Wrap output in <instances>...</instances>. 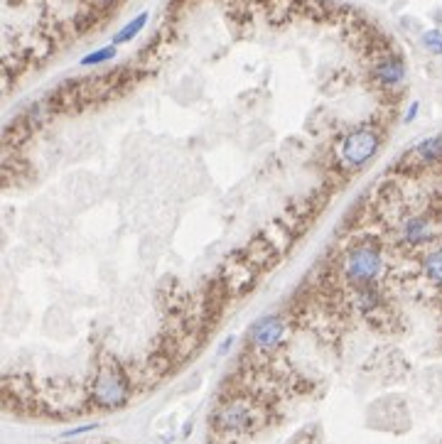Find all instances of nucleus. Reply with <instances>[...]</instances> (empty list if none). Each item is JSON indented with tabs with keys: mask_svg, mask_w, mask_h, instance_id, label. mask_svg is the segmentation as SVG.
Instances as JSON below:
<instances>
[{
	"mask_svg": "<svg viewBox=\"0 0 442 444\" xmlns=\"http://www.w3.org/2000/svg\"><path fill=\"white\" fill-rule=\"evenodd\" d=\"M148 23V15H141V18H136L131 25H126V30H121V32L116 35V42H131L133 37H136L138 32H141L143 28H145Z\"/></svg>",
	"mask_w": 442,
	"mask_h": 444,
	"instance_id": "9b49d317",
	"label": "nucleus"
},
{
	"mask_svg": "<svg viewBox=\"0 0 442 444\" xmlns=\"http://www.w3.org/2000/svg\"><path fill=\"white\" fill-rule=\"evenodd\" d=\"M383 253L376 236H359L339 258V275L352 287L376 285L383 272Z\"/></svg>",
	"mask_w": 442,
	"mask_h": 444,
	"instance_id": "7ed1b4c3",
	"label": "nucleus"
},
{
	"mask_svg": "<svg viewBox=\"0 0 442 444\" xmlns=\"http://www.w3.org/2000/svg\"><path fill=\"white\" fill-rule=\"evenodd\" d=\"M263 410L258 407L256 397L231 393L224 395L221 402L212 412V430L219 440L236 442L239 437H246L263 425Z\"/></svg>",
	"mask_w": 442,
	"mask_h": 444,
	"instance_id": "f03ea898",
	"label": "nucleus"
},
{
	"mask_svg": "<svg viewBox=\"0 0 442 444\" xmlns=\"http://www.w3.org/2000/svg\"><path fill=\"white\" fill-rule=\"evenodd\" d=\"M231 344H234V337H229V339H226V342H224V346H221V349H219V354H226V351L231 349Z\"/></svg>",
	"mask_w": 442,
	"mask_h": 444,
	"instance_id": "2eb2a0df",
	"label": "nucleus"
},
{
	"mask_svg": "<svg viewBox=\"0 0 442 444\" xmlns=\"http://www.w3.org/2000/svg\"><path fill=\"white\" fill-rule=\"evenodd\" d=\"M160 253H162V236L155 234V231H148L141 241V248H138L141 260L150 265V263H155L157 258H160Z\"/></svg>",
	"mask_w": 442,
	"mask_h": 444,
	"instance_id": "1a4fd4ad",
	"label": "nucleus"
},
{
	"mask_svg": "<svg viewBox=\"0 0 442 444\" xmlns=\"http://www.w3.org/2000/svg\"><path fill=\"white\" fill-rule=\"evenodd\" d=\"M381 128L378 126H359L349 131L339 143V167L357 169L364 167L381 148Z\"/></svg>",
	"mask_w": 442,
	"mask_h": 444,
	"instance_id": "39448f33",
	"label": "nucleus"
},
{
	"mask_svg": "<svg viewBox=\"0 0 442 444\" xmlns=\"http://www.w3.org/2000/svg\"><path fill=\"white\" fill-rule=\"evenodd\" d=\"M418 111H420V106H418V103H410V108H408V113H405V118H403V121H405V123L415 121V118H418Z\"/></svg>",
	"mask_w": 442,
	"mask_h": 444,
	"instance_id": "4468645a",
	"label": "nucleus"
},
{
	"mask_svg": "<svg viewBox=\"0 0 442 444\" xmlns=\"http://www.w3.org/2000/svg\"><path fill=\"white\" fill-rule=\"evenodd\" d=\"M442 226L433 216L428 214H415L400 224V241L408 246H425L440 236Z\"/></svg>",
	"mask_w": 442,
	"mask_h": 444,
	"instance_id": "0eeeda50",
	"label": "nucleus"
},
{
	"mask_svg": "<svg viewBox=\"0 0 442 444\" xmlns=\"http://www.w3.org/2000/svg\"><path fill=\"white\" fill-rule=\"evenodd\" d=\"M425 47H428L430 52H435V54H442V32H438V30H433V32H428L423 37Z\"/></svg>",
	"mask_w": 442,
	"mask_h": 444,
	"instance_id": "ddd939ff",
	"label": "nucleus"
},
{
	"mask_svg": "<svg viewBox=\"0 0 442 444\" xmlns=\"http://www.w3.org/2000/svg\"><path fill=\"white\" fill-rule=\"evenodd\" d=\"M133 385V378L121 371V366H104L91 380V400L101 410H116L131 400Z\"/></svg>",
	"mask_w": 442,
	"mask_h": 444,
	"instance_id": "20e7f679",
	"label": "nucleus"
},
{
	"mask_svg": "<svg viewBox=\"0 0 442 444\" xmlns=\"http://www.w3.org/2000/svg\"><path fill=\"white\" fill-rule=\"evenodd\" d=\"M113 56H116V49H113V47L99 49V52H94V54L84 56V59H81V66H99V64H106V61H111Z\"/></svg>",
	"mask_w": 442,
	"mask_h": 444,
	"instance_id": "f8f14e48",
	"label": "nucleus"
},
{
	"mask_svg": "<svg viewBox=\"0 0 442 444\" xmlns=\"http://www.w3.org/2000/svg\"><path fill=\"white\" fill-rule=\"evenodd\" d=\"M423 270H425V275H428L430 280L442 285V246L435 248V251H430L428 256H425Z\"/></svg>",
	"mask_w": 442,
	"mask_h": 444,
	"instance_id": "9d476101",
	"label": "nucleus"
},
{
	"mask_svg": "<svg viewBox=\"0 0 442 444\" xmlns=\"http://www.w3.org/2000/svg\"><path fill=\"white\" fill-rule=\"evenodd\" d=\"M405 160H413V167H415V164H418V167L440 164L442 162V138L440 136L425 138L423 143H418V145H415L408 155H405Z\"/></svg>",
	"mask_w": 442,
	"mask_h": 444,
	"instance_id": "6e6552de",
	"label": "nucleus"
},
{
	"mask_svg": "<svg viewBox=\"0 0 442 444\" xmlns=\"http://www.w3.org/2000/svg\"><path fill=\"white\" fill-rule=\"evenodd\" d=\"M287 342V322L277 314H268L249 329V349L258 356H270Z\"/></svg>",
	"mask_w": 442,
	"mask_h": 444,
	"instance_id": "423d86ee",
	"label": "nucleus"
},
{
	"mask_svg": "<svg viewBox=\"0 0 442 444\" xmlns=\"http://www.w3.org/2000/svg\"><path fill=\"white\" fill-rule=\"evenodd\" d=\"M126 0H3L5 84L94 35Z\"/></svg>",
	"mask_w": 442,
	"mask_h": 444,
	"instance_id": "f257e3e1",
	"label": "nucleus"
}]
</instances>
